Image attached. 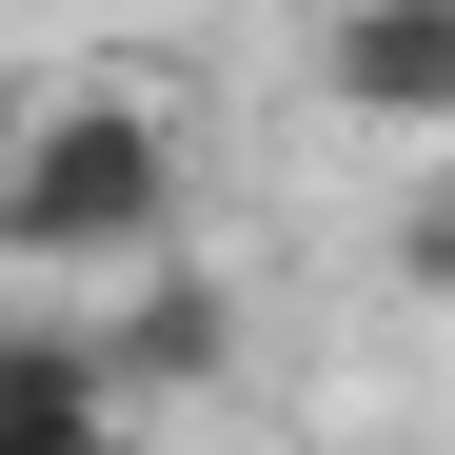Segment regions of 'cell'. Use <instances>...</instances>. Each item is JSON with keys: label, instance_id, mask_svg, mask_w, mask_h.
I'll return each instance as SVG.
<instances>
[{"label": "cell", "instance_id": "obj_1", "mask_svg": "<svg viewBox=\"0 0 455 455\" xmlns=\"http://www.w3.org/2000/svg\"><path fill=\"white\" fill-rule=\"evenodd\" d=\"M179 238V100L159 80H60L0 159V258L20 277H100Z\"/></svg>", "mask_w": 455, "mask_h": 455}, {"label": "cell", "instance_id": "obj_4", "mask_svg": "<svg viewBox=\"0 0 455 455\" xmlns=\"http://www.w3.org/2000/svg\"><path fill=\"white\" fill-rule=\"evenodd\" d=\"M396 277H416V297H455V179H416V198H396Z\"/></svg>", "mask_w": 455, "mask_h": 455}, {"label": "cell", "instance_id": "obj_3", "mask_svg": "<svg viewBox=\"0 0 455 455\" xmlns=\"http://www.w3.org/2000/svg\"><path fill=\"white\" fill-rule=\"evenodd\" d=\"M218 376H238V297L179 277V258H139V297H119V396L179 416V396H218Z\"/></svg>", "mask_w": 455, "mask_h": 455}, {"label": "cell", "instance_id": "obj_2", "mask_svg": "<svg viewBox=\"0 0 455 455\" xmlns=\"http://www.w3.org/2000/svg\"><path fill=\"white\" fill-rule=\"evenodd\" d=\"M317 100L396 119V139H455V0H337L317 20Z\"/></svg>", "mask_w": 455, "mask_h": 455}]
</instances>
